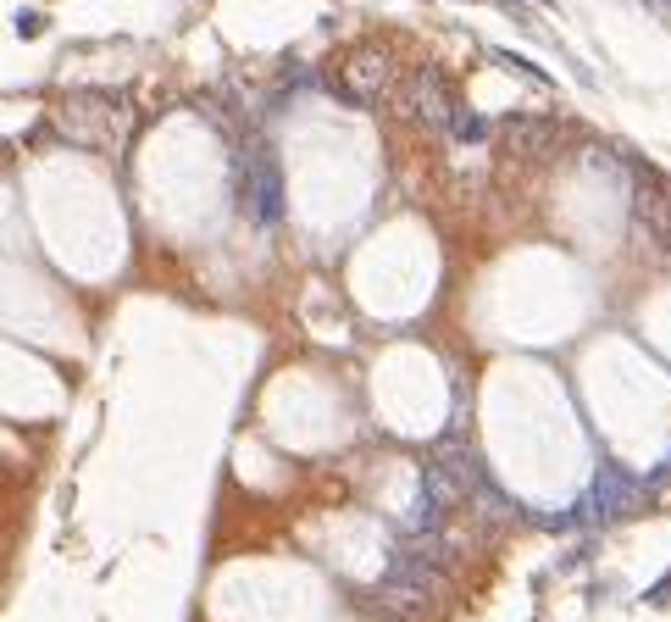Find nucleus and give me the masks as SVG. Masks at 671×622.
<instances>
[{
    "mask_svg": "<svg viewBox=\"0 0 671 622\" xmlns=\"http://www.w3.org/2000/svg\"><path fill=\"white\" fill-rule=\"evenodd\" d=\"M405 112L416 122H428V128H455V117H460V100L450 95V84L438 73H416L411 84H405Z\"/></svg>",
    "mask_w": 671,
    "mask_h": 622,
    "instance_id": "1",
    "label": "nucleus"
},
{
    "mask_svg": "<svg viewBox=\"0 0 671 622\" xmlns=\"http://www.w3.org/2000/svg\"><path fill=\"white\" fill-rule=\"evenodd\" d=\"M244 217L256 222V228H272L283 217V173H278V161H256V167L244 173Z\"/></svg>",
    "mask_w": 671,
    "mask_h": 622,
    "instance_id": "3",
    "label": "nucleus"
},
{
    "mask_svg": "<svg viewBox=\"0 0 671 622\" xmlns=\"http://www.w3.org/2000/svg\"><path fill=\"white\" fill-rule=\"evenodd\" d=\"M638 501H644V484L627 478L621 467H605L594 478V494H589V506H582V517H589V523H616V517H627Z\"/></svg>",
    "mask_w": 671,
    "mask_h": 622,
    "instance_id": "2",
    "label": "nucleus"
},
{
    "mask_svg": "<svg viewBox=\"0 0 671 622\" xmlns=\"http://www.w3.org/2000/svg\"><path fill=\"white\" fill-rule=\"evenodd\" d=\"M660 6H666V12H671V0H660Z\"/></svg>",
    "mask_w": 671,
    "mask_h": 622,
    "instance_id": "7",
    "label": "nucleus"
},
{
    "mask_svg": "<svg viewBox=\"0 0 671 622\" xmlns=\"http://www.w3.org/2000/svg\"><path fill=\"white\" fill-rule=\"evenodd\" d=\"M455 134H460V139H483V122H477V117H467V112H460V117H455Z\"/></svg>",
    "mask_w": 671,
    "mask_h": 622,
    "instance_id": "6",
    "label": "nucleus"
},
{
    "mask_svg": "<svg viewBox=\"0 0 671 622\" xmlns=\"http://www.w3.org/2000/svg\"><path fill=\"white\" fill-rule=\"evenodd\" d=\"M339 89H344L350 100H372V95H383V89H389V56H383V51H372V45L350 51V56L339 61Z\"/></svg>",
    "mask_w": 671,
    "mask_h": 622,
    "instance_id": "4",
    "label": "nucleus"
},
{
    "mask_svg": "<svg viewBox=\"0 0 671 622\" xmlns=\"http://www.w3.org/2000/svg\"><path fill=\"white\" fill-rule=\"evenodd\" d=\"M61 122H67V134H78L83 144H100V139H106V122H122V112L106 106V100H83V95H73L67 106H61Z\"/></svg>",
    "mask_w": 671,
    "mask_h": 622,
    "instance_id": "5",
    "label": "nucleus"
}]
</instances>
